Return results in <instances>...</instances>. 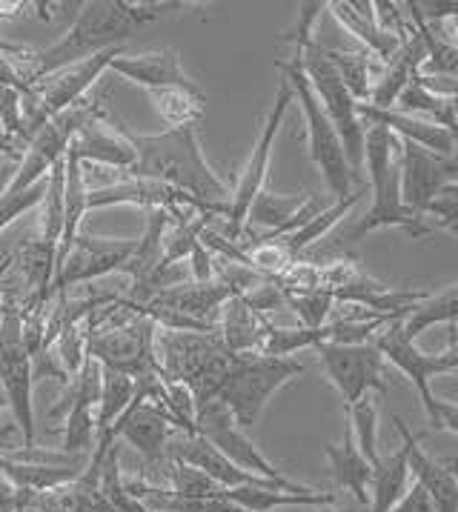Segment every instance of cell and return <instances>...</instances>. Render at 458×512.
<instances>
[{
    "mask_svg": "<svg viewBox=\"0 0 458 512\" xmlns=\"http://www.w3.org/2000/svg\"><path fill=\"white\" fill-rule=\"evenodd\" d=\"M104 123H112L135 152V164L126 169L129 178L172 186L189 195L212 218L227 215L229 186L204 158L195 126L167 129L161 135H138L112 112L106 115Z\"/></svg>",
    "mask_w": 458,
    "mask_h": 512,
    "instance_id": "obj_1",
    "label": "cell"
},
{
    "mask_svg": "<svg viewBox=\"0 0 458 512\" xmlns=\"http://www.w3.org/2000/svg\"><path fill=\"white\" fill-rule=\"evenodd\" d=\"M195 3L181 0H164V3H129V0H89L81 3L75 23L63 32L55 43L46 49L29 52L26 58V75L29 83H38L46 75H55L72 63H81L98 52L124 46L126 38L144 26V23L161 21L169 12L181 15Z\"/></svg>",
    "mask_w": 458,
    "mask_h": 512,
    "instance_id": "obj_2",
    "label": "cell"
},
{
    "mask_svg": "<svg viewBox=\"0 0 458 512\" xmlns=\"http://www.w3.org/2000/svg\"><path fill=\"white\" fill-rule=\"evenodd\" d=\"M364 166L370 169V192L373 206L370 212L355 224L350 238H361L375 229L396 226L404 229L413 241L436 232L430 221L413 215L401 201V169H398V138L381 126H370L364 135Z\"/></svg>",
    "mask_w": 458,
    "mask_h": 512,
    "instance_id": "obj_3",
    "label": "cell"
},
{
    "mask_svg": "<svg viewBox=\"0 0 458 512\" xmlns=\"http://www.w3.org/2000/svg\"><path fill=\"white\" fill-rule=\"evenodd\" d=\"M304 372L307 364H301L298 358H272L261 352L232 355L212 401H221L232 415L235 427L247 432L258 424L272 395Z\"/></svg>",
    "mask_w": 458,
    "mask_h": 512,
    "instance_id": "obj_4",
    "label": "cell"
},
{
    "mask_svg": "<svg viewBox=\"0 0 458 512\" xmlns=\"http://www.w3.org/2000/svg\"><path fill=\"white\" fill-rule=\"evenodd\" d=\"M450 327V347L438 355H427L401 335V329L396 324H387L378 335L373 338L375 349L384 355V361H390L393 367L413 384V390L421 398V407L424 415L430 421L433 430H447L458 432V410L453 401H441L433 395V378L436 375H447V372H456L458 369V347H456V324H447Z\"/></svg>",
    "mask_w": 458,
    "mask_h": 512,
    "instance_id": "obj_5",
    "label": "cell"
},
{
    "mask_svg": "<svg viewBox=\"0 0 458 512\" xmlns=\"http://www.w3.org/2000/svg\"><path fill=\"white\" fill-rule=\"evenodd\" d=\"M155 355L169 381H178L192 392L195 407H204L215 398V390L227 372L235 352H229L218 332H155Z\"/></svg>",
    "mask_w": 458,
    "mask_h": 512,
    "instance_id": "obj_6",
    "label": "cell"
},
{
    "mask_svg": "<svg viewBox=\"0 0 458 512\" xmlns=\"http://www.w3.org/2000/svg\"><path fill=\"white\" fill-rule=\"evenodd\" d=\"M295 63L301 66L304 78L310 81L313 95L321 103V109L327 112V118L333 123L335 135L344 146V158L350 164L353 172V181L361 178V169H364V135H367V126L358 121V112H355V98L347 92L344 81L338 78V72L333 69V63L327 61L321 43L304 41L292 46V55Z\"/></svg>",
    "mask_w": 458,
    "mask_h": 512,
    "instance_id": "obj_7",
    "label": "cell"
},
{
    "mask_svg": "<svg viewBox=\"0 0 458 512\" xmlns=\"http://www.w3.org/2000/svg\"><path fill=\"white\" fill-rule=\"evenodd\" d=\"M278 69L290 81L292 101H298L301 112H304L307 141H310V161L321 172L324 184H327L330 195H333V204L335 201H344L347 195H353V172H350V164L344 158V146H341L338 135H335L333 123L327 118V112L321 109V103H318L313 89H310V81L304 78V72L295 63V58L278 61Z\"/></svg>",
    "mask_w": 458,
    "mask_h": 512,
    "instance_id": "obj_8",
    "label": "cell"
},
{
    "mask_svg": "<svg viewBox=\"0 0 458 512\" xmlns=\"http://www.w3.org/2000/svg\"><path fill=\"white\" fill-rule=\"evenodd\" d=\"M0 390L15 412V427L23 432V450H35L32 358L23 344L21 304L12 298L0 307Z\"/></svg>",
    "mask_w": 458,
    "mask_h": 512,
    "instance_id": "obj_9",
    "label": "cell"
},
{
    "mask_svg": "<svg viewBox=\"0 0 458 512\" xmlns=\"http://www.w3.org/2000/svg\"><path fill=\"white\" fill-rule=\"evenodd\" d=\"M292 103V89L290 81L281 75L278 81V92H275V101L270 106V115L267 121L261 126V135H258V144L252 146V155L235 189L229 192V204H227V235L229 241H241L244 238V229H247V212H250L252 201L258 198V192L264 189L267 184V172H270V161H272V149H275V138H278V129L281 123L287 118Z\"/></svg>",
    "mask_w": 458,
    "mask_h": 512,
    "instance_id": "obj_10",
    "label": "cell"
},
{
    "mask_svg": "<svg viewBox=\"0 0 458 512\" xmlns=\"http://www.w3.org/2000/svg\"><path fill=\"white\" fill-rule=\"evenodd\" d=\"M318 364L330 378L335 390L341 392L344 407H353L358 398L378 392H390V372L384 355L375 344H321L315 347Z\"/></svg>",
    "mask_w": 458,
    "mask_h": 512,
    "instance_id": "obj_11",
    "label": "cell"
},
{
    "mask_svg": "<svg viewBox=\"0 0 458 512\" xmlns=\"http://www.w3.org/2000/svg\"><path fill=\"white\" fill-rule=\"evenodd\" d=\"M132 252H135V241H129V238H95V235L78 232L72 249L55 267L52 298L58 295V304H66L72 287L98 281L106 275H118L126 267Z\"/></svg>",
    "mask_w": 458,
    "mask_h": 512,
    "instance_id": "obj_12",
    "label": "cell"
},
{
    "mask_svg": "<svg viewBox=\"0 0 458 512\" xmlns=\"http://www.w3.org/2000/svg\"><path fill=\"white\" fill-rule=\"evenodd\" d=\"M398 169H401V201L418 218H424L427 204L444 186L458 184L456 155L453 158L433 155L407 141H398Z\"/></svg>",
    "mask_w": 458,
    "mask_h": 512,
    "instance_id": "obj_13",
    "label": "cell"
},
{
    "mask_svg": "<svg viewBox=\"0 0 458 512\" xmlns=\"http://www.w3.org/2000/svg\"><path fill=\"white\" fill-rule=\"evenodd\" d=\"M112 75H121L124 81L138 83L144 86L146 92H155V89H187L195 92L201 89L198 83L192 81L181 63V52L178 49H149V52H124L118 55L115 61L109 63Z\"/></svg>",
    "mask_w": 458,
    "mask_h": 512,
    "instance_id": "obj_14",
    "label": "cell"
},
{
    "mask_svg": "<svg viewBox=\"0 0 458 512\" xmlns=\"http://www.w3.org/2000/svg\"><path fill=\"white\" fill-rule=\"evenodd\" d=\"M355 112L364 126H381L390 135H396L398 141L416 144L433 155H447V158L456 155V135L436 123L416 118V115H404L398 109H378L370 103H355Z\"/></svg>",
    "mask_w": 458,
    "mask_h": 512,
    "instance_id": "obj_15",
    "label": "cell"
},
{
    "mask_svg": "<svg viewBox=\"0 0 458 512\" xmlns=\"http://www.w3.org/2000/svg\"><path fill=\"white\" fill-rule=\"evenodd\" d=\"M393 421H396V430L401 435V444L407 447V467H410L413 481L427 490L436 512H458V481L453 464H441L436 458H430L421 450V438L413 435L398 415Z\"/></svg>",
    "mask_w": 458,
    "mask_h": 512,
    "instance_id": "obj_16",
    "label": "cell"
},
{
    "mask_svg": "<svg viewBox=\"0 0 458 512\" xmlns=\"http://www.w3.org/2000/svg\"><path fill=\"white\" fill-rule=\"evenodd\" d=\"M69 158H75L78 164H95L106 166V169H115V172H126L129 166L135 164V152L118 129H104V123H86L81 126L72 141L66 146Z\"/></svg>",
    "mask_w": 458,
    "mask_h": 512,
    "instance_id": "obj_17",
    "label": "cell"
},
{
    "mask_svg": "<svg viewBox=\"0 0 458 512\" xmlns=\"http://www.w3.org/2000/svg\"><path fill=\"white\" fill-rule=\"evenodd\" d=\"M89 458H61V461H15L0 455V478L15 484L18 490L49 492L66 487L84 475Z\"/></svg>",
    "mask_w": 458,
    "mask_h": 512,
    "instance_id": "obj_18",
    "label": "cell"
},
{
    "mask_svg": "<svg viewBox=\"0 0 458 512\" xmlns=\"http://www.w3.org/2000/svg\"><path fill=\"white\" fill-rule=\"evenodd\" d=\"M327 9L333 12V18L353 38L361 41L364 46V52L367 55H373L378 63H387L393 55H396L398 49H401V43L404 38H398V35H390V32H384L373 18V3H361V0H335V3H327Z\"/></svg>",
    "mask_w": 458,
    "mask_h": 512,
    "instance_id": "obj_19",
    "label": "cell"
},
{
    "mask_svg": "<svg viewBox=\"0 0 458 512\" xmlns=\"http://www.w3.org/2000/svg\"><path fill=\"white\" fill-rule=\"evenodd\" d=\"M221 324H218V338L221 344L235 352V355H250V352H261L264 344V332L270 318L255 312V309L241 298V295H232L227 304L221 307Z\"/></svg>",
    "mask_w": 458,
    "mask_h": 512,
    "instance_id": "obj_20",
    "label": "cell"
},
{
    "mask_svg": "<svg viewBox=\"0 0 458 512\" xmlns=\"http://www.w3.org/2000/svg\"><path fill=\"white\" fill-rule=\"evenodd\" d=\"M413 475L407 467V447L401 444L393 455L378 458V464L370 472V487H367V507L370 512H390L401 501V495L410 490Z\"/></svg>",
    "mask_w": 458,
    "mask_h": 512,
    "instance_id": "obj_21",
    "label": "cell"
},
{
    "mask_svg": "<svg viewBox=\"0 0 458 512\" xmlns=\"http://www.w3.org/2000/svg\"><path fill=\"white\" fill-rule=\"evenodd\" d=\"M324 455H327V461H330L335 484L344 487V490H350V495H353L355 501L367 507V501H370L367 487H370V472H373V467H370L367 458L358 452L350 430H344V441H341V444H327V447H324Z\"/></svg>",
    "mask_w": 458,
    "mask_h": 512,
    "instance_id": "obj_22",
    "label": "cell"
},
{
    "mask_svg": "<svg viewBox=\"0 0 458 512\" xmlns=\"http://www.w3.org/2000/svg\"><path fill=\"white\" fill-rule=\"evenodd\" d=\"M456 312H458V284H450L444 287L436 295H424L418 304H413V309L398 321V329L407 341L416 344V338L430 329L433 324H456Z\"/></svg>",
    "mask_w": 458,
    "mask_h": 512,
    "instance_id": "obj_23",
    "label": "cell"
},
{
    "mask_svg": "<svg viewBox=\"0 0 458 512\" xmlns=\"http://www.w3.org/2000/svg\"><path fill=\"white\" fill-rule=\"evenodd\" d=\"M324 55H327V61L333 63V69L338 72V78L344 81V86H347V92L355 98V103H367L370 86H373L375 75L381 72L384 63L375 61L373 55H367L364 49H358V52L324 49Z\"/></svg>",
    "mask_w": 458,
    "mask_h": 512,
    "instance_id": "obj_24",
    "label": "cell"
},
{
    "mask_svg": "<svg viewBox=\"0 0 458 512\" xmlns=\"http://www.w3.org/2000/svg\"><path fill=\"white\" fill-rule=\"evenodd\" d=\"M361 195H364V186L355 189L353 195H347L344 201H335V204L324 206V209H321L318 215H313L301 229L290 232L287 238H278V244L290 252V258H301V252H304L307 246H313L315 241H321V238H324V235H327V232H330V229H333L358 201H361Z\"/></svg>",
    "mask_w": 458,
    "mask_h": 512,
    "instance_id": "obj_25",
    "label": "cell"
},
{
    "mask_svg": "<svg viewBox=\"0 0 458 512\" xmlns=\"http://www.w3.org/2000/svg\"><path fill=\"white\" fill-rule=\"evenodd\" d=\"M396 106L398 112H404V115H416V112L418 115H427L430 123H436V126L456 135V98L433 95L430 89H424L416 81V75H413V81L401 89V95L396 98Z\"/></svg>",
    "mask_w": 458,
    "mask_h": 512,
    "instance_id": "obj_26",
    "label": "cell"
},
{
    "mask_svg": "<svg viewBox=\"0 0 458 512\" xmlns=\"http://www.w3.org/2000/svg\"><path fill=\"white\" fill-rule=\"evenodd\" d=\"M149 95L155 101V109L161 112V118L172 129L195 126L207 115V95L201 89H195V92H187V89H155Z\"/></svg>",
    "mask_w": 458,
    "mask_h": 512,
    "instance_id": "obj_27",
    "label": "cell"
},
{
    "mask_svg": "<svg viewBox=\"0 0 458 512\" xmlns=\"http://www.w3.org/2000/svg\"><path fill=\"white\" fill-rule=\"evenodd\" d=\"M307 198L310 195H275V192L261 189L258 198L252 201L250 212H247V224L264 226L267 229L264 235H270V232H275V229H281V226L287 224L292 215L307 204Z\"/></svg>",
    "mask_w": 458,
    "mask_h": 512,
    "instance_id": "obj_28",
    "label": "cell"
},
{
    "mask_svg": "<svg viewBox=\"0 0 458 512\" xmlns=\"http://www.w3.org/2000/svg\"><path fill=\"white\" fill-rule=\"evenodd\" d=\"M350 412V435H353L358 452L367 458V464L375 467L378 464V401L373 395L358 398L353 407H347Z\"/></svg>",
    "mask_w": 458,
    "mask_h": 512,
    "instance_id": "obj_29",
    "label": "cell"
},
{
    "mask_svg": "<svg viewBox=\"0 0 458 512\" xmlns=\"http://www.w3.org/2000/svg\"><path fill=\"white\" fill-rule=\"evenodd\" d=\"M284 304L298 315V327L318 329L327 324V315L333 309L335 298L327 289H313V292H287Z\"/></svg>",
    "mask_w": 458,
    "mask_h": 512,
    "instance_id": "obj_30",
    "label": "cell"
},
{
    "mask_svg": "<svg viewBox=\"0 0 458 512\" xmlns=\"http://www.w3.org/2000/svg\"><path fill=\"white\" fill-rule=\"evenodd\" d=\"M424 218H436L433 229H444L450 235L458 232V184H447L424 209Z\"/></svg>",
    "mask_w": 458,
    "mask_h": 512,
    "instance_id": "obj_31",
    "label": "cell"
},
{
    "mask_svg": "<svg viewBox=\"0 0 458 512\" xmlns=\"http://www.w3.org/2000/svg\"><path fill=\"white\" fill-rule=\"evenodd\" d=\"M0 132L9 138H18L23 146V109H21V92L0 86Z\"/></svg>",
    "mask_w": 458,
    "mask_h": 512,
    "instance_id": "obj_32",
    "label": "cell"
},
{
    "mask_svg": "<svg viewBox=\"0 0 458 512\" xmlns=\"http://www.w3.org/2000/svg\"><path fill=\"white\" fill-rule=\"evenodd\" d=\"M390 512H436V507H433V501H430L427 490L413 481V484H410V490L401 495V501H398L396 507H393Z\"/></svg>",
    "mask_w": 458,
    "mask_h": 512,
    "instance_id": "obj_33",
    "label": "cell"
},
{
    "mask_svg": "<svg viewBox=\"0 0 458 512\" xmlns=\"http://www.w3.org/2000/svg\"><path fill=\"white\" fill-rule=\"evenodd\" d=\"M189 261H192V281H209V278H215V272H212L215 255L204 244H198L189 252Z\"/></svg>",
    "mask_w": 458,
    "mask_h": 512,
    "instance_id": "obj_34",
    "label": "cell"
},
{
    "mask_svg": "<svg viewBox=\"0 0 458 512\" xmlns=\"http://www.w3.org/2000/svg\"><path fill=\"white\" fill-rule=\"evenodd\" d=\"M18 504H21V490L6 478H0V512H15Z\"/></svg>",
    "mask_w": 458,
    "mask_h": 512,
    "instance_id": "obj_35",
    "label": "cell"
},
{
    "mask_svg": "<svg viewBox=\"0 0 458 512\" xmlns=\"http://www.w3.org/2000/svg\"><path fill=\"white\" fill-rule=\"evenodd\" d=\"M23 152H26V146H23L18 138H9V135L0 132V155H3L6 161H21Z\"/></svg>",
    "mask_w": 458,
    "mask_h": 512,
    "instance_id": "obj_36",
    "label": "cell"
},
{
    "mask_svg": "<svg viewBox=\"0 0 458 512\" xmlns=\"http://www.w3.org/2000/svg\"><path fill=\"white\" fill-rule=\"evenodd\" d=\"M15 169H18V161H0V195L6 192V186L12 184V178H15Z\"/></svg>",
    "mask_w": 458,
    "mask_h": 512,
    "instance_id": "obj_37",
    "label": "cell"
},
{
    "mask_svg": "<svg viewBox=\"0 0 458 512\" xmlns=\"http://www.w3.org/2000/svg\"><path fill=\"white\" fill-rule=\"evenodd\" d=\"M15 435H18L15 424H0V455H3V450H12V438Z\"/></svg>",
    "mask_w": 458,
    "mask_h": 512,
    "instance_id": "obj_38",
    "label": "cell"
},
{
    "mask_svg": "<svg viewBox=\"0 0 458 512\" xmlns=\"http://www.w3.org/2000/svg\"><path fill=\"white\" fill-rule=\"evenodd\" d=\"M12 272V258H6L0 264V307H3V292H6V275Z\"/></svg>",
    "mask_w": 458,
    "mask_h": 512,
    "instance_id": "obj_39",
    "label": "cell"
},
{
    "mask_svg": "<svg viewBox=\"0 0 458 512\" xmlns=\"http://www.w3.org/2000/svg\"><path fill=\"white\" fill-rule=\"evenodd\" d=\"M318 512H353L350 507H338V504H333V507H321Z\"/></svg>",
    "mask_w": 458,
    "mask_h": 512,
    "instance_id": "obj_40",
    "label": "cell"
},
{
    "mask_svg": "<svg viewBox=\"0 0 458 512\" xmlns=\"http://www.w3.org/2000/svg\"><path fill=\"white\" fill-rule=\"evenodd\" d=\"M6 407H9V404H6V395H3V390H0V412L6 410Z\"/></svg>",
    "mask_w": 458,
    "mask_h": 512,
    "instance_id": "obj_41",
    "label": "cell"
},
{
    "mask_svg": "<svg viewBox=\"0 0 458 512\" xmlns=\"http://www.w3.org/2000/svg\"><path fill=\"white\" fill-rule=\"evenodd\" d=\"M149 512H152V510H149Z\"/></svg>",
    "mask_w": 458,
    "mask_h": 512,
    "instance_id": "obj_42",
    "label": "cell"
}]
</instances>
